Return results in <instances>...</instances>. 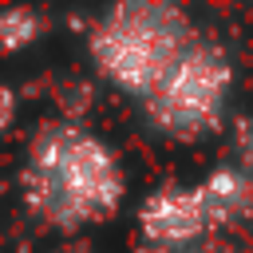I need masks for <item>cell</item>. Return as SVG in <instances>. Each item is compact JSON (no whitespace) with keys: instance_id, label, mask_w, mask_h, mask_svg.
<instances>
[{"instance_id":"1","label":"cell","mask_w":253,"mask_h":253,"mask_svg":"<svg viewBox=\"0 0 253 253\" xmlns=\"http://www.w3.org/2000/svg\"><path fill=\"white\" fill-rule=\"evenodd\" d=\"M126 186L119 150L75 115L40 123L16 170V194L28 217L63 237L111 221L126 202Z\"/></svg>"},{"instance_id":"2","label":"cell","mask_w":253,"mask_h":253,"mask_svg":"<svg viewBox=\"0 0 253 253\" xmlns=\"http://www.w3.org/2000/svg\"><path fill=\"white\" fill-rule=\"evenodd\" d=\"M202 36L174 0H126L87 20V59L107 87L142 103Z\"/></svg>"},{"instance_id":"3","label":"cell","mask_w":253,"mask_h":253,"mask_svg":"<svg viewBox=\"0 0 253 253\" xmlns=\"http://www.w3.org/2000/svg\"><path fill=\"white\" fill-rule=\"evenodd\" d=\"M134 233L142 249H186L213 237L253 241V178L217 162L198 182H162L138 202Z\"/></svg>"},{"instance_id":"4","label":"cell","mask_w":253,"mask_h":253,"mask_svg":"<svg viewBox=\"0 0 253 253\" xmlns=\"http://www.w3.org/2000/svg\"><path fill=\"white\" fill-rule=\"evenodd\" d=\"M237 87L233 51L202 32L186 55L170 67V75L138 103L142 126L174 146H198L221 130H229V103Z\"/></svg>"},{"instance_id":"5","label":"cell","mask_w":253,"mask_h":253,"mask_svg":"<svg viewBox=\"0 0 253 253\" xmlns=\"http://www.w3.org/2000/svg\"><path fill=\"white\" fill-rule=\"evenodd\" d=\"M47 36V16L40 8H0V55H20Z\"/></svg>"},{"instance_id":"6","label":"cell","mask_w":253,"mask_h":253,"mask_svg":"<svg viewBox=\"0 0 253 253\" xmlns=\"http://www.w3.org/2000/svg\"><path fill=\"white\" fill-rule=\"evenodd\" d=\"M229 162L253 178V115H237L229 123Z\"/></svg>"},{"instance_id":"7","label":"cell","mask_w":253,"mask_h":253,"mask_svg":"<svg viewBox=\"0 0 253 253\" xmlns=\"http://www.w3.org/2000/svg\"><path fill=\"white\" fill-rule=\"evenodd\" d=\"M142 253H253V241L213 237V241H198V245H186V249H142Z\"/></svg>"},{"instance_id":"8","label":"cell","mask_w":253,"mask_h":253,"mask_svg":"<svg viewBox=\"0 0 253 253\" xmlns=\"http://www.w3.org/2000/svg\"><path fill=\"white\" fill-rule=\"evenodd\" d=\"M16 119H20V95H16L12 83L0 79V138L16 126Z\"/></svg>"},{"instance_id":"9","label":"cell","mask_w":253,"mask_h":253,"mask_svg":"<svg viewBox=\"0 0 253 253\" xmlns=\"http://www.w3.org/2000/svg\"><path fill=\"white\" fill-rule=\"evenodd\" d=\"M51 253H91V249H87L83 241H63V245H55Z\"/></svg>"}]
</instances>
